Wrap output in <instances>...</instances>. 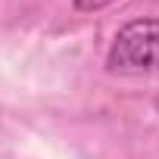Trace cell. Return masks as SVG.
<instances>
[{
  "label": "cell",
  "instance_id": "cell-3",
  "mask_svg": "<svg viewBox=\"0 0 159 159\" xmlns=\"http://www.w3.org/2000/svg\"><path fill=\"white\" fill-rule=\"evenodd\" d=\"M156 109H159V97H156Z\"/></svg>",
  "mask_w": 159,
  "mask_h": 159
},
{
  "label": "cell",
  "instance_id": "cell-2",
  "mask_svg": "<svg viewBox=\"0 0 159 159\" xmlns=\"http://www.w3.org/2000/svg\"><path fill=\"white\" fill-rule=\"evenodd\" d=\"M116 3V0H75V10H81V13H94V10H103Z\"/></svg>",
  "mask_w": 159,
  "mask_h": 159
},
{
  "label": "cell",
  "instance_id": "cell-1",
  "mask_svg": "<svg viewBox=\"0 0 159 159\" xmlns=\"http://www.w3.org/2000/svg\"><path fill=\"white\" fill-rule=\"evenodd\" d=\"M112 72H156L159 69V19H134L119 28L109 47Z\"/></svg>",
  "mask_w": 159,
  "mask_h": 159
}]
</instances>
